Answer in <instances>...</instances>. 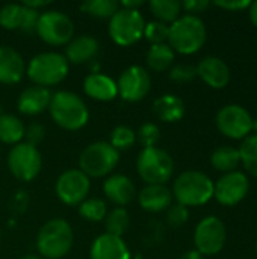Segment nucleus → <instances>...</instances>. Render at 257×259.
I'll return each instance as SVG.
<instances>
[{
	"instance_id": "2eb2a0df",
	"label": "nucleus",
	"mask_w": 257,
	"mask_h": 259,
	"mask_svg": "<svg viewBox=\"0 0 257 259\" xmlns=\"http://www.w3.org/2000/svg\"><path fill=\"white\" fill-rule=\"evenodd\" d=\"M250 190L248 178L242 171H230L226 173L214 184V196L224 206L238 205Z\"/></svg>"
},
{
	"instance_id": "9b49d317",
	"label": "nucleus",
	"mask_w": 257,
	"mask_h": 259,
	"mask_svg": "<svg viewBox=\"0 0 257 259\" xmlns=\"http://www.w3.org/2000/svg\"><path fill=\"white\" fill-rule=\"evenodd\" d=\"M41 153L27 143L15 144L8 155V167L11 173L23 182L33 181L41 170Z\"/></svg>"
},
{
	"instance_id": "0eeeda50",
	"label": "nucleus",
	"mask_w": 257,
	"mask_h": 259,
	"mask_svg": "<svg viewBox=\"0 0 257 259\" xmlns=\"http://www.w3.org/2000/svg\"><path fill=\"white\" fill-rule=\"evenodd\" d=\"M120 155L109 143L97 141L89 144L80 155L79 165L88 178H101L109 175L118 164Z\"/></svg>"
},
{
	"instance_id": "a878e982",
	"label": "nucleus",
	"mask_w": 257,
	"mask_h": 259,
	"mask_svg": "<svg viewBox=\"0 0 257 259\" xmlns=\"http://www.w3.org/2000/svg\"><path fill=\"white\" fill-rule=\"evenodd\" d=\"M24 137V124L12 114L0 115V141L5 144H18Z\"/></svg>"
},
{
	"instance_id": "de8ad7c7",
	"label": "nucleus",
	"mask_w": 257,
	"mask_h": 259,
	"mask_svg": "<svg viewBox=\"0 0 257 259\" xmlns=\"http://www.w3.org/2000/svg\"><path fill=\"white\" fill-rule=\"evenodd\" d=\"M21 259H41L39 256H36V255H26V256H23Z\"/></svg>"
},
{
	"instance_id": "a18cd8bd",
	"label": "nucleus",
	"mask_w": 257,
	"mask_h": 259,
	"mask_svg": "<svg viewBox=\"0 0 257 259\" xmlns=\"http://www.w3.org/2000/svg\"><path fill=\"white\" fill-rule=\"evenodd\" d=\"M250 20L257 27V0L251 2V5H250Z\"/></svg>"
},
{
	"instance_id": "9d476101",
	"label": "nucleus",
	"mask_w": 257,
	"mask_h": 259,
	"mask_svg": "<svg viewBox=\"0 0 257 259\" xmlns=\"http://www.w3.org/2000/svg\"><path fill=\"white\" fill-rule=\"evenodd\" d=\"M227 240V231L226 225L215 215L204 217L195 228L194 232V243H195V250L200 252L201 255H217L220 253Z\"/></svg>"
},
{
	"instance_id": "ea45409f",
	"label": "nucleus",
	"mask_w": 257,
	"mask_h": 259,
	"mask_svg": "<svg viewBox=\"0 0 257 259\" xmlns=\"http://www.w3.org/2000/svg\"><path fill=\"white\" fill-rule=\"evenodd\" d=\"M44 134H45L44 132V127L41 124H38V123H33V124H30V126H27L24 129V137L23 138H26V143L27 144L36 147L42 141Z\"/></svg>"
},
{
	"instance_id": "393cba45",
	"label": "nucleus",
	"mask_w": 257,
	"mask_h": 259,
	"mask_svg": "<svg viewBox=\"0 0 257 259\" xmlns=\"http://www.w3.org/2000/svg\"><path fill=\"white\" fill-rule=\"evenodd\" d=\"M211 164L214 165V168L223 173L236 171L238 165L241 164L239 150L232 146H221L217 150H214L211 156Z\"/></svg>"
},
{
	"instance_id": "5701e85b",
	"label": "nucleus",
	"mask_w": 257,
	"mask_h": 259,
	"mask_svg": "<svg viewBox=\"0 0 257 259\" xmlns=\"http://www.w3.org/2000/svg\"><path fill=\"white\" fill-rule=\"evenodd\" d=\"M98 52V41L91 35H80L67 46V61L73 64L89 62Z\"/></svg>"
},
{
	"instance_id": "f257e3e1",
	"label": "nucleus",
	"mask_w": 257,
	"mask_h": 259,
	"mask_svg": "<svg viewBox=\"0 0 257 259\" xmlns=\"http://www.w3.org/2000/svg\"><path fill=\"white\" fill-rule=\"evenodd\" d=\"M206 26L197 15H182L171 23L168 30V46L182 53L191 55L198 52L206 42Z\"/></svg>"
},
{
	"instance_id": "4c0bfd02",
	"label": "nucleus",
	"mask_w": 257,
	"mask_h": 259,
	"mask_svg": "<svg viewBox=\"0 0 257 259\" xmlns=\"http://www.w3.org/2000/svg\"><path fill=\"white\" fill-rule=\"evenodd\" d=\"M197 76V68L189 64H177L170 70V79L176 82H189Z\"/></svg>"
},
{
	"instance_id": "79ce46f5",
	"label": "nucleus",
	"mask_w": 257,
	"mask_h": 259,
	"mask_svg": "<svg viewBox=\"0 0 257 259\" xmlns=\"http://www.w3.org/2000/svg\"><path fill=\"white\" fill-rule=\"evenodd\" d=\"M214 5L218 6V8L227 9V11H241V9L250 8L251 2H250V0H232V2H230V0H226V2L218 0V2H215Z\"/></svg>"
},
{
	"instance_id": "20e7f679",
	"label": "nucleus",
	"mask_w": 257,
	"mask_h": 259,
	"mask_svg": "<svg viewBox=\"0 0 257 259\" xmlns=\"http://www.w3.org/2000/svg\"><path fill=\"white\" fill-rule=\"evenodd\" d=\"M74 235L71 226L62 219L48 220L38 232L36 249L48 259L64 258L73 247Z\"/></svg>"
},
{
	"instance_id": "6ab92c4d",
	"label": "nucleus",
	"mask_w": 257,
	"mask_h": 259,
	"mask_svg": "<svg viewBox=\"0 0 257 259\" xmlns=\"http://www.w3.org/2000/svg\"><path fill=\"white\" fill-rule=\"evenodd\" d=\"M50 100H52V94L47 88L33 85V87L26 88L20 94L17 106H18L21 114L36 115V114L44 112L48 108Z\"/></svg>"
},
{
	"instance_id": "412c9836",
	"label": "nucleus",
	"mask_w": 257,
	"mask_h": 259,
	"mask_svg": "<svg viewBox=\"0 0 257 259\" xmlns=\"http://www.w3.org/2000/svg\"><path fill=\"white\" fill-rule=\"evenodd\" d=\"M83 90L86 96L100 102L114 100L118 94L117 82H114L109 76L101 73H91L89 76H86L83 82Z\"/></svg>"
},
{
	"instance_id": "c756f323",
	"label": "nucleus",
	"mask_w": 257,
	"mask_h": 259,
	"mask_svg": "<svg viewBox=\"0 0 257 259\" xmlns=\"http://www.w3.org/2000/svg\"><path fill=\"white\" fill-rule=\"evenodd\" d=\"M80 9L97 18H112L120 9V3L117 0H88L80 5Z\"/></svg>"
},
{
	"instance_id": "dca6fc26",
	"label": "nucleus",
	"mask_w": 257,
	"mask_h": 259,
	"mask_svg": "<svg viewBox=\"0 0 257 259\" xmlns=\"http://www.w3.org/2000/svg\"><path fill=\"white\" fill-rule=\"evenodd\" d=\"M195 68H197V74L211 88L221 90V88L227 87V83L230 82L229 65L218 56H206V58H203Z\"/></svg>"
},
{
	"instance_id": "a211bd4d",
	"label": "nucleus",
	"mask_w": 257,
	"mask_h": 259,
	"mask_svg": "<svg viewBox=\"0 0 257 259\" xmlns=\"http://www.w3.org/2000/svg\"><path fill=\"white\" fill-rule=\"evenodd\" d=\"M24 76V61L12 47L0 46V83H17Z\"/></svg>"
},
{
	"instance_id": "c85d7f7f",
	"label": "nucleus",
	"mask_w": 257,
	"mask_h": 259,
	"mask_svg": "<svg viewBox=\"0 0 257 259\" xmlns=\"http://www.w3.org/2000/svg\"><path fill=\"white\" fill-rule=\"evenodd\" d=\"M238 150L244 168L251 176L257 178V134L248 135Z\"/></svg>"
},
{
	"instance_id": "39448f33",
	"label": "nucleus",
	"mask_w": 257,
	"mask_h": 259,
	"mask_svg": "<svg viewBox=\"0 0 257 259\" xmlns=\"http://www.w3.org/2000/svg\"><path fill=\"white\" fill-rule=\"evenodd\" d=\"M68 74V61L64 55L45 52L33 56L27 65L29 79L38 87H52L65 79Z\"/></svg>"
},
{
	"instance_id": "ddd939ff",
	"label": "nucleus",
	"mask_w": 257,
	"mask_h": 259,
	"mask_svg": "<svg viewBox=\"0 0 257 259\" xmlns=\"http://www.w3.org/2000/svg\"><path fill=\"white\" fill-rule=\"evenodd\" d=\"M89 178L80 170L64 171L56 182V194L61 202L70 206L80 205L89 193Z\"/></svg>"
},
{
	"instance_id": "6e6552de",
	"label": "nucleus",
	"mask_w": 257,
	"mask_h": 259,
	"mask_svg": "<svg viewBox=\"0 0 257 259\" xmlns=\"http://www.w3.org/2000/svg\"><path fill=\"white\" fill-rule=\"evenodd\" d=\"M145 20L138 9L120 8L109 23V35L118 46H132L144 36Z\"/></svg>"
},
{
	"instance_id": "49530a36",
	"label": "nucleus",
	"mask_w": 257,
	"mask_h": 259,
	"mask_svg": "<svg viewBox=\"0 0 257 259\" xmlns=\"http://www.w3.org/2000/svg\"><path fill=\"white\" fill-rule=\"evenodd\" d=\"M180 259H203V255L197 250H189V252L183 253Z\"/></svg>"
},
{
	"instance_id": "7ed1b4c3",
	"label": "nucleus",
	"mask_w": 257,
	"mask_h": 259,
	"mask_svg": "<svg viewBox=\"0 0 257 259\" xmlns=\"http://www.w3.org/2000/svg\"><path fill=\"white\" fill-rule=\"evenodd\" d=\"M173 194L183 206H200L214 197V182L203 171L188 170L176 179Z\"/></svg>"
},
{
	"instance_id": "f704fd0d",
	"label": "nucleus",
	"mask_w": 257,
	"mask_h": 259,
	"mask_svg": "<svg viewBox=\"0 0 257 259\" xmlns=\"http://www.w3.org/2000/svg\"><path fill=\"white\" fill-rule=\"evenodd\" d=\"M168 30L170 26L162 21H150L145 24L144 36L153 44H164L168 39Z\"/></svg>"
},
{
	"instance_id": "473e14b6",
	"label": "nucleus",
	"mask_w": 257,
	"mask_h": 259,
	"mask_svg": "<svg viewBox=\"0 0 257 259\" xmlns=\"http://www.w3.org/2000/svg\"><path fill=\"white\" fill-rule=\"evenodd\" d=\"M21 3H8L0 9V26L9 30L20 27L21 21Z\"/></svg>"
},
{
	"instance_id": "58836bf2",
	"label": "nucleus",
	"mask_w": 257,
	"mask_h": 259,
	"mask_svg": "<svg viewBox=\"0 0 257 259\" xmlns=\"http://www.w3.org/2000/svg\"><path fill=\"white\" fill-rule=\"evenodd\" d=\"M188 217H189V212H188V208L177 203V205H171L168 208V214H167V219H168V223L171 226H182L183 223L188 222Z\"/></svg>"
},
{
	"instance_id": "72a5a7b5",
	"label": "nucleus",
	"mask_w": 257,
	"mask_h": 259,
	"mask_svg": "<svg viewBox=\"0 0 257 259\" xmlns=\"http://www.w3.org/2000/svg\"><path fill=\"white\" fill-rule=\"evenodd\" d=\"M135 132L127 126H117L111 134V146L115 150H127L135 143Z\"/></svg>"
},
{
	"instance_id": "423d86ee",
	"label": "nucleus",
	"mask_w": 257,
	"mask_h": 259,
	"mask_svg": "<svg viewBox=\"0 0 257 259\" xmlns=\"http://www.w3.org/2000/svg\"><path fill=\"white\" fill-rule=\"evenodd\" d=\"M136 168L147 185H164L174 171V162L168 152L159 147L142 149L136 159Z\"/></svg>"
},
{
	"instance_id": "c9c22d12",
	"label": "nucleus",
	"mask_w": 257,
	"mask_h": 259,
	"mask_svg": "<svg viewBox=\"0 0 257 259\" xmlns=\"http://www.w3.org/2000/svg\"><path fill=\"white\" fill-rule=\"evenodd\" d=\"M138 141L144 146V149L156 147L158 141L161 140V131L153 123H145L138 131Z\"/></svg>"
},
{
	"instance_id": "cd10ccee",
	"label": "nucleus",
	"mask_w": 257,
	"mask_h": 259,
	"mask_svg": "<svg viewBox=\"0 0 257 259\" xmlns=\"http://www.w3.org/2000/svg\"><path fill=\"white\" fill-rule=\"evenodd\" d=\"M150 9L162 23H174L182 12V3L177 0H151Z\"/></svg>"
},
{
	"instance_id": "c03bdc74",
	"label": "nucleus",
	"mask_w": 257,
	"mask_h": 259,
	"mask_svg": "<svg viewBox=\"0 0 257 259\" xmlns=\"http://www.w3.org/2000/svg\"><path fill=\"white\" fill-rule=\"evenodd\" d=\"M144 5V2L142 0H132V2H121V8H124V9H138L139 6H142Z\"/></svg>"
},
{
	"instance_id": "bb28decb",
	"label": "nucleus",
	"mask_w": 257,
	"mask_h": 259,
	"mask_svg": "<svg viewBox=\"0 0 257 259\" xmlns=\"http://www.w3.org/2000/svg\"><path fill=\"white\" fill-rule=\"evenodd\" d=\"M174 61V50L168 44H153L147 52V64L155 71H165Z\"/></svg>"
},
{
	"instance_id": "f8f14e48",
	"label": "nucleus",
	"mask_w": 257,
	"mask_h": 259,
	"mask_svg": "<svg viewBox=\"0 0 257 259\" xmlns=\"http://www.w3.org/2000/svg\"><path fill=\"white\" fill-rule=\"evenodd\" d=\"M217 127L232 140L247 138L253 131V117L241 105H226L217 114Z\"/></svg>"
},
{
	"instance_id": "f03ea898",
	"label": "nucleus",
	"mask_w": 257,
	"mask_h": 259,
	"mask_svg": "<svg viewBox=\"0 0 257 259\" xmlns=\"http://www.w3.org/2000/svg\"><path fill=\"white\" fill-rule=\"evenodd\" d=\"M48 108L53 121L65 131H79L89 118L86 103L70 91H58L53 94Z\"/></svg>"
},
{
	"instance_id": "7c9ffc66",
	"label": "nucleus",
	"mask_w": 257,
	"mask_h": 259,
	"mask_svg": "<svg viewBox=\"0 0 257 259\" xmlns=\"http://www.w3.org/2000/svg\"><path fill=\"white\" fill-rule=\"evenodd\" d=\"M105 223H106V231H108L106 234L121 237L127 231L130 219H129V214L124 208H115L109 214H106Z\"/></svg>"
},
{
	"instance_id": "f3484780",
	"label": "nucleus",
	"mask_w": 257,
	"mask_h": 259,
	"mask_svg": "<svg viewBox=\"0 0 257 259\" xmlns=\"http://www.w3.org/2000/svg\"><path fill=\"white\" fill-rule=\"evenodd\" d=\"M91 259H130V252L121 237L103 234L91 246Z\"/></svg>"
},
{
	"instance_id": "09e8293b",
	"label": "nucleus",
	"mask_w": 257,
	"mask_h": 259,
	"mask_svg": "<svg viewBox=\"0 0 257 259\" xmlns=\"http://www.w3.org/2000/svg\"><path fill=\"white\" fill-rule=\"evenodd\" d=\"M253 131L257 134V120H253Z\"/></svg>"
},
{
	"instance_id": "1a4fd4ad",
	"label": "nucleus",
	"mask_w": 257,
	"mask_h": 259,
	"mask_svg": "<svg viewBox=\"0 0 257 259\" xmlns=\"http://www.w3.org/2000/svg\"><path fill=\"white\" fill-rule=\"evenodd\" d=\"M36 32L50 46H62L73 39L74 24L68 15L59 11H45L39 15Z\"/></svg>"
},
{
	"instance_id": "aec40b11",
	"label": "nucleus",
	"mask_w": 257,
	"mask_h": 259,
	"mask_svg": "<svg viewBox=\"0 0 257 259\" xmlns=\"http://www.w3.org/2000/svg\"><path fill=\"white\" fill-rule=\"evenodd\" d=\"M103 191L106 197L118 206L130 203L136 193L135 184L124 175H112L108 178L103 184Z\"/></svg>"
},
{
	"instance_id": "4468645a",
	"label": "nucleus",
	"mask_w": 257,
	"mask_h": 259,
	"mask_svg": "<svg viewBox=\"0 0 257 259\" xmlns=\"http://www.w3.org/2000/svg\"><path fill=\"white\" fill-rule=\"evenodd\" d=\"M150 87H151L150 74L141 65H132V67L126 68L117 82L118 94L126 102L142 100L148 94Z\"/></svg>"
},
{
	"instance_id": "b1692460",
	"label": "nucleus",
	"mask_w": 257,
	"mask_h": 259,
	"mask_svg": "<svg viewBox=\"0 0 257 259\" xmlns=\"http://www.w3.org/2000/svg\"><path fill=\"white\" fill-rule=\"evenodd\" d=\"M155 114L167 123H176L185 115V103L174 94H164L153 103Z\"/></svg>"
},
{
	"instance_id": "a19ab883",
	"label": "nucleus",
	"mask_w": 257,
	"mask_h": 259,
	"mask_svg": "<svg viewBox=\"0 0 257 259\" xmlns=\"http://www.w3.org/2000/svg\"><path fill=\"white\" fill-rule=\"evenodd\" d=\"M209 6H211V2H208V0H185L182 3V9L189 12V15H195L198 12H203Z\"/></svg>"
},
{
	"instance_id": "37998d69",
	"label": "nucleus",
	"mask_w": 257,
	"mask_h": 259,
	"mask_svg": "<svg viewBox=\"0 0 257 259\" xmlns=\"http://www.w3.org/2000/svg\"><path fill=\"white\" fill-rule=\"evenodd\" d=\"M21 5H24V6H27V8H32V9H36V11H38L39 8L50 5V0H24V2H21Z\"/></svg>"
},
{
	"instance_id": "4be33fe9",
	"label": "nucleus",
	"mask_w": 257,
	"mask_h": 259,
	"mask_svg": "<svg viewBox=\"0 0 257 259\" xmlns=\"http://www.w3.org/2000/svg\"><path fill=\"white\" fill-rule=\"evenodd\" d=\"M173 193L165 185H147L139 193V205L148 212H159L171 206Z\"/></svg>"
},
{
	"instance_id": "2f4dec72",
	"label": "nucleus",
	"mask_w": 257,
	"mask_h": 259,
	"mask_svg": "<svg viewBox=\"0 0 257 259\" xmlns=\"http://www.w3.org/2000/svg\"><path fill=\"white\" fill-rule=\"evenodd\" d=\"M79 214L88 222H100L106 217V203L101 199H86L79 205Z\"/></svg>"
},
{
	"instance_id": "e433bc0d",
	"label": "nucleus",
	"mask_w": 257,
	"mask_h": 259,
	"mask_svg": "<svg viewBox=\"0 0 257 259\" xmlns=\"http://www.w3.org/2000/svg\"><path fill=\"white\" fill-rule=\"evenodd\" d=\"M21 21H20V27L18 30H23L26 33H32L36 32V26H38V20H39V11L27 8L24 5H21Z\"/></svg>"
}]
</instances>
